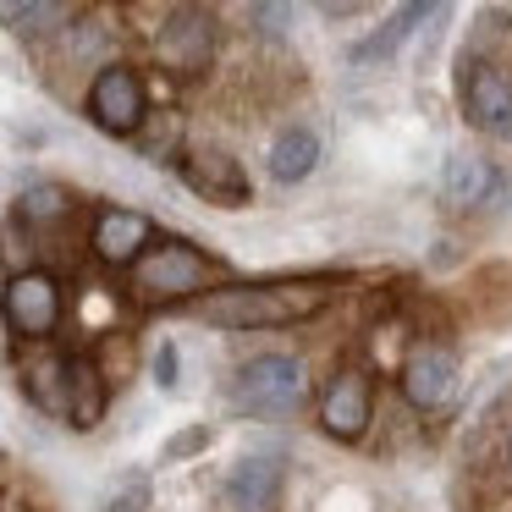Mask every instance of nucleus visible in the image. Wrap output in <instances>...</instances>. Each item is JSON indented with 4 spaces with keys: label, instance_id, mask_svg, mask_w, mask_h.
Here are the masks:
<instances>
[{
    "label": "nucleus",
    "instance_id": "15",
    "mask_svg": "<svg viewBox=\"0 0 512 512\" xmlns=\"http://www.w3.org/2000/svg\"><path fill=\"white\" fill-rule=\"evenodd\" d=\"M314 166H320V138H314L309 127H287V133H276V144H270V177H276L281 188L303 182Z\"/></svg>",
    "mask_w": 512,
    "mask_h": 512
},
{
    "label": "nucleus",
    "instance_id": "12",
    "mask_svg": "<svg viewBox=\"0 0 512 512\" xmlns=\"http://www.w3.org/2000/svg\"><path fill=\"white\" fill-rule=\"evenodd\" d=\"M105 408H111V380H105V369L89 353L61 358V419L72 430H94L105 419Z\"/></svg>",
    "mask_w": 512,
    "mask_h": 512
},
{
    "label": "nucleus",
    "instance_id": "14",
    "mask_svg": "<svg viewBox=\"0 0 512 512\" xmlns=\"http://www.w3.org/2000/svg\"><path fill=\"white\" fill-rule=\"evenodd\" d=\"M496 188H501L496 166L479 160V155H452L441 166V199L452 204V210H474V204H485Z\"/></svg>",
    "mask_w": 512,
    "mask_h": 512
},
{
    "label": "nucleus",
    "instance_id": "13",
    "mask_svg": "<svg viewBox=\"0 0 512 512\" xmlns=\"http://www.w3.org/2000/svg\"><path fill=\"white\" fill-rule=\"evenodd\" d=\"M281 485H287V463H281L276 452H248L232 463V474H226V501L243 512H270L281 496Z\"/></svg>",
    "mask_w": 512,
    "mask_h": 512
},
{
    "label": "nucleus",
    "instance_id": "2",
    "mask_svg": "<svg viewBox=\"0 0 512 512\" xmlns=\"http://www.w3.org/2000/svg\"><path fill=\"white\" fill-rule=\"evenodd\" d=\"M127 292H133L144 309H171V303H199L204 292L226 287V265L215 254H204L188 237H155L144 248L133 270H127Z\"/></svg>",
    "mask_w": 512,
    "mask_h": 512
},
{
    "label": "nucleus",
    "instance_id": "6",
    "mask_svg": "<svg viewBox=\"0 0 512 512\" xmlns=\"http://www.w3.org/2000/svg\"><path fill=\"white\" fill-rule=\"evenodd\" d=\"M83 111H89V122L100 127V133L138 138V127L149 122V89L127 61H105V67L94 72L89 94H83Z\"/></svg>",
    "mask_w": 512,
    "mask_h": 512
},
{
    "label": "nucleus",
    "instance_id": "25",
    "mask_svg": "<svg viewBox=\"0 0 512 512\" xmlns=\"http://www.w3.org/2000/svg\"><path fill=\"white\" fill-rule=\"evenodd\" d=\"M507 457H512V430H507Z\"/></svg>",
    "mask_w": 512,
    "mask_h": 512
},
{
    "label": "nucleus",
    "instance_id": "24",
    "mask_svg": "<svg viewBox=\"0 0 512 512\" xmlns=\"http://www.w3.org/2000/svg\"><path fill=\"white\" fill-rule=\"evenodd\" d=\"M248 23H265V34H281V23H292V6H248Z\"/></svg>",
    "mask_w": 512,
    "mask_h": 512
},
{
    "label": "nucleus",
    "instance_id": "19",
    "mask_svg": "<svg viewBox=\"0 0 512 512\" xmlns=\"http://www.w3.org/2000/svg\"><path fill=\"white\" fill-rule=\"evenodd\" d=\"M23 391L45 413H61V358H39V364H28L23 369Z\"/></svg>",
    "mask_w": 512,
    "mask_h": 512
},
{
    "label": "nucleus",
    "instance_id": "23",
    "mask_svg": "<svg viewBox=\"0 0 512 512\" xmlns=\"http://www.w3.org/2000/svg\"><path fill=\"white\" fill-rule=\"evenodd\" d=\"M177 369H182V358H177V347H171V342H160L155 347V386H177Z\"/></svg>",
    "mask_w": 512,
    "mask_h": 512
},
{
    "label": "nucleus",
    "instance_id": "8",
    "mask_svg": "<svg viewBox=\"0 0 512 512\" xmlns=\"http://www.w3.org/2000/svg\"><path fill=\"white\" fill-rule=\"evenodd\" d=\"M375 424V380L364 369H336L320 391V430L336 446H358Z\"/></svg>",
    "mask_w": 512,
    "mask_h": 512
},
{
    "label": "nucleus",
    "instance_id": "4",
    "mask_svg": "<svg viewBox=\"0 0 512 512\" xmlns=\"http://www.w3.org/2000/svg\"><path fill=\"white\" fill-rule=\"evenodd\" d=\"M61 314H67V292H61V281L50 276V270L28 265V270H12V276H6L0 320H6V331H12L17 342H28V347L50 342Z\"/></svg>",
    "mask_w": 512,
    "mask_h": 512
},
{
    "label": "nucleus",
    "instance_id": "9",
    "mask_svg": "<svg viewBox=\"0 0 512 512\" xmlns=\"http://www.w3.org/2000/svg\"><path fill=\"white\" fill-rule=\"evenodd\" d=\"M177 177L188 182V193H199L204 204H221V210H243L254 199V182H248L243 160L226 155V149H188V155H177Z\"/></svg>",
    "mask_w": 512,
    "mask_h": 512
},
{
    "label": "nucleus",
    "instance_id": "7",
    "mask_svg": "<svg viewBox=\"0 0 512 512\" xmlns=\"http://www.w3.org/2000/svg\"><path fill=\"white\" fill-rule=\"evenodd\" d=\"M215 45H221V28H215V12H204V6H171L166 23L155 28V56L177 78H199L215 61Z\"/></svg>",
    "mask_w": 512,
    "mask_h": 512
},
{
    "label": "nucleus",
    "instance_id": "18",
    "mask_svg": "<svg viewBox=\"0 0 512 512\" xmlns=\"http://www.w3.org/2000/svg\"><path fill=\"white\" fill-rule=\"evenodd\" d=\"M72 188H61V182H34V188H23V199H17V221L23 226H56L72 215Z\"/></svg>",
    "mask_w": 512,
    "mask_h": 512
},
{
    "label": "nucleus",
    "instance_id": "17",
    "mask_svg": "<svg viewBox=\"0 0 512 512\" xmlns=\"http://www.w3.org/2000/svg\"><path fill=\"white\" fill-rule=\"evenodd\" d=\"M424 17H435V6H397V12L386 17V23L375 28L369 39H358L353 45V67H369V61H386L391 50L402 45V39L413 34V23H424Z\"/></svg>",
    "mask_w": 512,
    "mask_h": 512
},
{
    "label": "nucleus",
    "instance_id": "1",
    "mask_svg": "<svg viewBox=\"0 0 512 512\" xmlns=\"http://www.w3.org/2000/svg\"><path fill=\"white\" fill-rule=\"evenodd\" d=\"M336 303L331 276H276V281H226V287L204 292L188 303L193 320L215 325V331H287Z\"/></svg>",
    "mask_w": 512,
    "mask_h": 512
},
{
    "label": "nucleus",
    "instance_id": "22",
    "mask_svg": "<svg viewBox=\"0 0 512 512\" xmlns=\"http://www.w3.org/2000/svg\"><path fill=\"white\" fill-rule=\"evenodd\" d=\"M204 446H210V430H204V424H193V430H182V435H171V441H166V463L193 457V452H204Z\"/></svg>",
    "mask_w": 512,
    "mask_h": 512
},
{
    "label": "nucleus",
    "instance_id": "20",
    "mask_svg": "<svg viewBox=\"0 0 512 512\" xmlns=\"http://www.w3.org/2000/svg\"><path fill=\"white\" fill-rule=\"evenodd\" d=\"M177 116H166V122H160V116H149L144 127H138V149H144L149 160H171L177 155Z\"/></svg>",
    "mask_w": 512,
    "mask_h": 512
},
{
    "label": "nucleus",
    "instance_id": "21",
    "mask_svg": "<svg viewBox=\"0 0 512 512\" xmlns=\"http://www.w3.org/2000/svg\"><path fill=\"white\" fill-rule=\"evenodd\" d=\"M149 496H155V490H149V474H133L105 496L100 512H149Z\"/></svg>",
    "mask_w": 512,
    "mask_h": 512
},
{
    "label": "nucleus",
    "instance_id": "10",
    "mask_svg": "<svg viewBox=\"0 0 512 512\" xmlns=\"http://www.w3.org/2000/svg\"><path fill=\"white\" fill-rule=\"evenodd\" d=\"M402 397L413 402L419 413H435L452 402V386H457V353L441 342H419L408 358H402Z\"/></svg>",
    "mask_w": 512,
    "mask_h": 512
},
{
    "label": "nucleus",
    "instance_id": "5",
    "mask_svg": "<svg viewBox=\"0 0 512 512\" xmlns=\"http://www.w3.org/2000/svg\"><path fill=\"white\" fill-rule=\"evenodd\" d=\"M457 100H463V116L474 133L496 138V144H512V67L490 56H463L457 67Z\"/></svg>",
    "mask_w": 512,
    "mask_h": 512
},
{
    "label": "nucleus",
    "instance_id": "11",
    "mask_svg": "<svg viewBox=\"0 0 512 512\" xmlns=\"http://www.w3.org/2000/svg\"><path fill=\"white\" fill-rule=\"evenodd\" d=\"M155 243V221L138 210H122V204H111V210L94 215V232H89V248L100 265L111 270H133L138 259H144V248Z\"/></svg>",
    "mask_w": 512,
    "mask_h": 512
},
{
    "label": "nucleus",
    "instance_id": "16",
    "mask_svg": "<svg viewBox=\"0 0 512 512\" xmlns=\"http://www.w3.org/2000/svg\"><path fill=\"white\" fill-rule=\"evenodd\" d=\"M0 23L12 28L17 39H45L61 34L67 23H78V6H61V0H17V6H0Z\"/></svg>",
    "mask_w": 512,
    "mask_h": 512
},
{
    "label": "nucleus",
    "instance_id": "3",
    "mask_svg": "<svg viewBox=\"0 0 512 512\" xmlns=\"http://www.w3.org/2000/svg\"><path fill=\"white\" fill-rule=\"evenodd\" d=\"M303 397H309V380L292 353H254L248 364H237L232 386H226V402L248 419H281Z\"/></svg>",
    "mask_w": 512,
    "mask_h": 512
}]
</instances>
